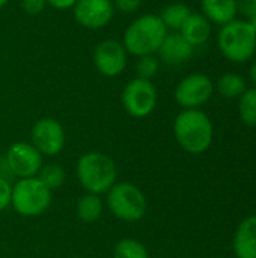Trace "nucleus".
<instances>
[{
	"label": "nucleus",
	"instance_id": "nucleus-1",
	"mask_svg": "<svg viewBox=\"0 0 256 258\" xmlns=\"http://www.w3.org/2000/svg\"><path fill=\"white\" fill-rule=\"evenodd\" d=\"M174 135L178 145L189 154H202L214 136L213 122L201 109H183L174 121Z\"/></svg>",
	"mask_w": 256,
	"mask_h": 258
},
{
	"label": "nucleus",
	"instance_id": "nucleus-2",
	"mask_svg": "<svg viewBox=\"0 0 256 258\" xmlns=\"http://www.w3.org/2000/svg\"><path fill=\"white\" fill-rule=\"evenodd\" d=\"M75 174L80 186L88 194L106 195L118 181V168L115 160L100 151H88L78 157Z\"/></svg>",
	"mask_w": 256,
	"mask_h": 258
},
{
	"label": "nucleus",
	"instance_id": "nucleus-3",
	"mask_svg": "<svg viewBox=\"0 0 256 258\" xmlns=\"http://www.w3.org/2000/svg\"><path fill=\"white\" fill-rule=\"evenodd\" d=\"M167 29L155 14H145L136 18L124 33V47L127 53L139 57L157 53L161 45Z\"/></svg>",
	"mask_w": 256,
	"mask_h": 258
},
{
	"label": "nucleus",
	"instance_id": "nucleus-4",
	"mask_svg": "<svg viewBox=\"0 0 256 258\" xmlns=\"http://www.w3.org/2000/svg\"><path fill=\"white\" fill-rule=\"evenodd\" d=\"M106 207L122 222H139L145 218L148 201L143 190L131 181H116L106 194Z\"/></svg>",
	"mask_w": 256,
	"mask_h": 258
},
{
	"label": "nucleus",
	"instance_id": "nucleus-5",
	"mask_svg": "<svg viewBox=\"0 0 256 258\" xmlns=\"http://www.w3.org/2000/svg\"><path fill=\"white\" fill-rule=\"evenodd\" d=\"M217 44L222 54L231 62L244 63L253 57L256 51V33L246 20H232L222 26Z\"/></svg>",
	"mask_w": 256,
	"mask_h": 258
},
{
	"label": "nucleus",
	"instance_id": "nucleus-6",
	"mask_svg": "<svg viewBox=\"0 0 256 258\" xmlns=\"http://www.w3.org/2000/svg\"><path fill=\"white\" fill-rule=\"evenodd\" d=\"M51 194L38 177L20 178L12 184L11 207L24 218H38L50 209Z\"/></svg>",
	"mask_w": 256,
	"mask_h": 258
},
{
	"label": "nucleus",
	"instance_id": "nucleus-7",
	"mask_svg": "<svg viewBox=\"0 0 256 258\" xmlns=\"http://www.w3.org/2000/svg\"><path fill=\"white\" fill-rule=\"evenodd\" d=\"M157 89L151 80L136 77L130 80L121 95L122 106L125 112L133 118L149 116L157 106Z\"/></svg>",
	"mask_w": 256,
	"mask_h": 258
},
{
	"label": "nucleus",
	"instance_id": "nucleus-8",
	"mask_svg": "<svg viewBox=\"0 0 256 258\" xmlns=\"http://www.w3.org/2000/svg\"><path fill=\"white\" fill-rule=\"evenodd\" d=\"M11 175L20 178L36 177L44 165V156L30 142H14L5 154Z\"/></svg>",
	"mask_w": 256,
	"mask_h": 258
},
{
	"label": "nucleus",
	"instance_id": "nucleus-9",
	"mask_svg": "<svg viewBox=\"0 0 256 258\" xmlns=\"http://www.w3.org/2000/svg\"><path fill=\"white\" fill-rule=\"evenodd\" d=\"M214 85L205 74L195 73L184 77L175 88V101L183 109H199L213 97Z\"/></svg>",
	"mask_w": 256,
	"mask_h": 258
},
{
	"label": "nucleus",
	"instance_id": "nucleus-10",
	"mask_svg": "<svg viewBox=\"0 0 256 258\" xmlns=\"http://www.w3.org/2000/svg\"><path fill=\"white\" fill-rule=\"evenodd\" d=\"M32 145L44 156L54 157L65 148V130L62 124L54 118L38 119L30 132Z\"/></svg>",
	"mask_w": 256,
	"mask_h": 258
},
{
	"label": "nucleus",
	"instance_id": "nucleus-11",
	"mask_svg": "<svg viewBox=\"0 0 256 258\" xmlns=\"http://www.w3.org/2000/svg\"><path fill=\"white\" fill-rule=\"evenodd\" d=\"M128 63V53L122 42L116 39H104L94 50V65L100 74L106 77L119 76Z\"/></svg>",
	"mask_w": 256,
	"mask_h": 258
},
{
	"label": "nucleus",
	"instance_id": "nucleus-12",
	"mask_svg": "<svg viewBox=\"0 0 256 258\" xmlns=\"http://www.w3.org/2000/svg\"><path fill=\"white\" fill-rule=\"evenodd\" d=\"M72 9L75 21L91 30L106 27L115 15L112 0H77Z\"/></svg>",
	"mask_w": 256,
	"mask_h": 258
},
{
	"label": "nucleus",
	"instance_id": "nucleus-13",
	"mask_svg": "<svg viewBox=\"0 0 256 258\" xmlns=\"http://www.w3.org/2000/svg\"><path fill=\"white\" fill-rule=\"evenodd\" d=\"M195 47H192L181 35L180 32L167 33L158 47L157 53L158 57L167 63V65H181L192 59Z\"/></svg>",
	"mask_w": 256,
	"mask_h": 258
},
{
	"label": "nucleus",
	"instance_id": "nucleus-14",
	"mask_svg": "<svg viewBox=\"0 0 256 258\" xmlns=\"http://www.w3.org/2000/svg\"><path fill=\"white\" fill-rule=\"evenodd\" d=\"M234 254L237 258H256V215L244 218L232 242Z\"/></svg>",
	"mask_w": 256,
	"mask_h": 258
},
{
	"label": "nucleus",
	"instance_id": "nucleus-15",
	"mask_svg": "<svg viewBox=\"0 0 256 258\" xmlns=\"http://www.w3.org/2000/svg\"><path fill=\"white\" fill-rule=\"evenodd\" d=\"M180 35L192 45L198 47L205 44L211 35V23L202 14H190L183 27L180 29Z\"/></svg>",
	"mask_w": 256,
	"mask_h": 258
},
{
	"label": "nucleus",
	"instance_id": "nucleus-16",
	"mask_svg": "<svg viewBox=\"0 0 256 258\" xmlns=\"http://www.w3.org/2000/svg\"><path fill=\"white\" fill-rule=\"evenodd\" d=\"M201 8L204 17L214 24L225 26L229 21L235 20L237 6L235 0H202Z\"/></svg>",
	"mask_w": 256,
	"mask_h": 258
},
{
	"label": "nucleus",
	"instance_id": "nucleus-17",
	"mask_svg": "<svg viewBox=\"0 0 256 258\" xmlns=\"http://www.w3.org/2000/svg\"><path fill=\"white\" fill-rule=\"evenodd\" d=\"M106 210V204L100 195L95 194H84L78 198L75 206L77 218L84 224H95L98 219H101L103 213Z\"/></svg>",
	"mask_w": 256,
	"mask_h": 258
},
{
	"label": "nucleus",
	"instance_id": "nucleus-18",
	"mask_svg": "<svg viewBox=\"0 0 256 258\" xmlns=\"http://www.w3.org/2000/svg\"><path fill=\"white\" fill-rule=\"evenodd\" d=\"M192 14L190 8L184 3H170L167 6H164L160 12V20L163 21V24L166 26V29L174 30V32H180V29L183 27V24L186 23V20L189 18V15Z\"/></svg>",
	"mask_w": 256,
	"mask_h": 258
},
{
	"label": "nucleus",
	"instance_id": "nucleus-19",
	"mask_svg": "<svg viewBox=\"0 0 256 258\" xmlns=\"http://www.w3.org/2000/svg\"><path fill=\"white\" fill-rule=\"evenodd\" d=\"M217 92L223 97V98H240L243 95V92L247 89L246 88V80L235 73H226L222 74L216 83Z\"/></svg>",
	"mask_w": 256,
	"mask_h": 258
},
{
	"label": "nucleus",
	"instance_id": "nucleus-20",
	"mask_svg": "<svg viewBox=\"0 0 256 258\" xmlns=\"http://www.w3.org/2000/svg\"><path fill=\"white\" fill-rule=\"evenodd\" d=\"M36 177L48 190L53 192V190H57L60 186H63L66 180V172H65V168L59 163H47V165H42Z\"/></svg>",
	"mask_w": 256,
	"mask_h": 258
},
{
	"label": "nucleus",
	"instance_id": "nucleus-21",
	"mask_svg": "<svg viewBox=\"0 0 256 258\" xmlns=\"http://www.w3.org/2000/svg\"><path fill=\"white\" fill-rule=\"evenodd\" d=\"M113 258H149V252L140 240L125 237L116 242L113 248Z\"/></svg>",
	"mask_w": 256,
	"mask_h": 258
},
{
	"label": "nucleus",
	"instance_id": "nucleus-22",
	"mask_svg": "<svg viewBox=\"0 0 256 258\" xmlns=\"http://www.w3.org/2000/svg\"><path fill=\"white\" fill-rule=\"evenodd\" d=\"M238 113L246 125L256 127V88L246 89L243 92L238 101Z\"/></svg>",
	"mask_w": 256,
	"mask_h": 258
},
{
	"label": "nucleus",
	"instance_id": "nucleus-23",
	"mask_svg": "<svg viewBox=\"0 0 256 258\" xmlns=\"http://www.w3.org/2000/svg\"><path fill=\"white\" fill-rule=\"evenodd\" d=\"M158 59L154 54H145V56H139L137 62H136V73L137 77L140 79H146L151 80L157 71H158Z\"/></svg>",
	"mask_w": 256,
	"mask_h": 258
},
{
	"label": "nucleus",
	"instance_id": "nucleus-24",
	"mask_svg": "<svg viewBox=\"0 0 256 258\" xmlns=\"http://www.w3.org/2000/svg\"><path fill=\"white\" fill-rule=\"evenodd\" d=\"M11 197H12V183L9 178L0 177V212L6 210L11 206Z\"/></svg>",
	"mask_w": 256,
	"mask_h": 258
},
{
	"label": "nucleus",
	"instance_id": "nucleus-25",
	"mask_svg": "<svg viewBox=\"0 0 256 258\" xmlns=\"http://www.w3.org/2000/svg\"><path fill=\"white\" fill-rule=\"evenodd\" d=\"M21 8L29 15H38L47 8L45 0H21Z\"/></svg>",
	"mask_w": 256,
	"mask_h": 258
},
{
	"label": "nucleus",
	"instance_id": "nucleus-26",
	"mask_svg": "<svg viewBox=\"0 0 256 258\" xmlns=\"http://www.w3.org/2000/svg\"><path fill=\"white\" fill-rule=\"evenodd\" d=\"M112 2H113L115 11H119L124 14L136 12L142 5V0H112Z\"/></svg>",
	"mask_w": 256,
	"mask_h": 258
},
{
	"label": "nucleus",
	"instance_id": "nucleus-27",
	"mask_svg": "<svg viewBox=\"0 0 256 258\" xmlns=\"http://www.w3.org/2000/svg\"><path fill=\"white\" fill-rule=\"evenodd\" d=\"M237 12L246 18H252L256 14V0H235Z\"/></svg>",
	"mask_w": 256,
	"mask_h": 258
},
{
	"label": "nucleus",
	"instance_id": "nucleus-28",
	"mask_svg": "<svg viewBox=\"0 0 256 258\" xmlns=\"http://www.w3.org/2000/svg\"><path fill=\"white\" fill-rule=\"evenodd\" d=\"M45 2L51 8L59 9V11H63V9H71L75 5L77 0H45Z\"/></svg>",
	"mask_w": 256,
	"mask_h": 258
},
{
	"label": "nucleus",
	"instance_id": "nucleus-29",
	"mask_svg": "<svg viewBox=\"0 0 256 258\" xmlns=\"http://www.w3.org/2000/svg\"><path fill=\"white\" fill-rule=\"evenodd\" d=\"M0 177H5V178H9L11 177V171L8 168V163H6L5 156H0Z\"/></svg>",
	"mask_w": 256,
	"mask_h": 258
},
{
	"label": "nucleus",
	"instance_id": "nucleus-30",
	"mask_svg": "<svg viewBox=\"0 0 256 258\" xmlns=\"http://www.w3.org/2000/svg\"><path fill=\"white\" fill-rule=\"evenodd\" d=\"M249 74H250V80L255 83L256 88V60L252 63V67H250V70H249Z\"/></svg>",
	"mask_w": 256,
	"mask_h": 258
},
{
	"label": "nucleus",
	"instance_id": "nucleus-31",
	"mask_svg": "<svg viewBox=\"0 0 256 258\" xmlns=\"http://www.w3.org/2000/svg\"><path fill=\"white\" fill-rule=\"evenodd\" d=\"M249 23H250V26H252V29L255 30V33H256V14L249 20Z\"/></svg>",
	"mask_w": 256,
	"mask_h": 258
},
{
	"label": "nucleus",
	"instance_id": "nucleus-32",
	"mask_svg": "<svg viewBox=\"0 0 256 258\" xmlns=\"http://www.w3.org/2000/svg\"><path fill=\"white\" fill-rule=\"evenodd\" d=\"M9 0H0V8H3V6H6V3H8Z\"/></svg>",
	"mask_w": 256,
	"mask_h": 258
}]
</instances>
